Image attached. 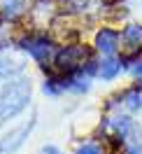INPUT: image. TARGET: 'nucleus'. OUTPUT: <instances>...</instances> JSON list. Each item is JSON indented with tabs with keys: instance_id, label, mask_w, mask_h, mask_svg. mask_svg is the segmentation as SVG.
<instances>
[{
	"instance_id": "obj_7",
	"label": "nucleus",
	"mask_w": 142,
	"mask_h": 154,
	"mask_svg": "<svg viewBox=\"0 0 142 154\" xmlns=\"http://www.w3.org/2000/svg\"><path fill=\"white\" fill-rule=\"evenodd\" d=\"M121 51L123 54H142V23L131 21L121 28Z\"/></svg>"
},
{
	"instance_id": "obj_1",
	"label": "nucleus",
	"mask_w": 142,
	"mask_h": 154,
	"mask_svg": "<svg viewBox=\"0 0 142 154\" xmlns=\"http://www.w3.org/2000/svg\"><path fill=\"white\" fill-rule=\"evenodd\" d=\"M30 94H33L30 77L17 75L7 79L0 89V122H7L21 115L30 103Z\"/></svg>"
},
{
	"instance_id": "obj_6",
	"label": "nucleus",
	"mask_w": 142,
	"mask_h": 154,
	"mask_svg": "<svg viewBox=\"0 0 142 154\" xmlns=\"http://www.w3.org/2000/svg\"><path fill=\"white\" fill-rule=\"evenodd\" d=\"M93 49L103 56H116V51L121 49V30L112 28V26L98 28L93 35Z\"/></svg>"
},
{
	"instance_id": "obj_4",
	"label": "nucleus",
	"mask_w": 142,
	"mask_h": 154,
	"mask_svg": "<svg viewBox=\"0 0 142 154\" xmlns=\"http://www.w3.org/2000/svg\"><path fill=\"white\" fill-rule=\"evenodd\" d=\"M126 107L128 115H142V79L140 82H133L128 89H123L121 94H116L114 98H110V112H116Z\"/></svg>"
},
{
	"instance_id": "obj_2",
	"label": "nucleus",
	"mask_w": 142,
	"mask_h": 154,
	"mask_svg": "<svg viewBox=\"0 0 142 154\" xmlns=\"http://www.w3.org/2000/svg\"><path fill=\"white\" fill-rule=\"evenodd\" d=\"M19 49H23L38 66L47 68L49 63H54V56H56V42L51 35L47 33H40V30H33V33H26L23 38L19 40Z\"/></svg>"
},
{
	"instance_id": "obj_3",
	"label": "nucleus",
	"mask_w": 142,
	"mask_h": 154,
	"mask_svg": "<svg viewBox=\"0 0 142 154\" xmlns=\"http://www.w3.org/2000/svg\"><path fill=\"white\" fill-rule=\"evenodd\" d=\"M93 58V51L86 47V45H63V47L56 49V56H54V70L61 72V75H72L77 70L89 63Z\"/></svg>"
},
{
	"instance_id": "obj_11",
	"label": "nucleus",
	"mask_w": 142,
	"mask_h": 154,
	"mask_svg": "<svg viewBox=\"0 0 142 154\" xmlns=\"http://www.w3.org/2000/svg\"><path fill=\"white\" fill-rule=\"evenodd\" d=\"M75 154H110V149L103 140H84L77 145Z\"/></svg>"
},
{
	"instance_id": "obj_13",
	"label": "nucleus",
	"mask_w": 142,
	"mask_h": 154,
	"mask_svg": "<svg viewBox=\"0 0 142 154\" xmlns=\"http://www.w3.org/2000/svg\"><path fill=\"white\" fill-rule=\"evenodd\" d=\"M93 5V0H61V7L68 14H84Z\"/></svg>"
},
{
	"instance_id": "obj_8",
	"label": "nucleus",
	"mask_w": 142,
	"mask_h": 154,
	"mask_svg": "<svg viewBox=\"0 0 142 154\" xmlns=\"http://www.w3.org/2000/svg\"><path fill=\"white\" fill-rule=\"evenodd\" d=\"M123 72V63L121 56H103L98 61V79L103 82H114L119 79Z\"/></svg>"
},
{
	"instance_id": "obj_9",
	"label": "nucleus",
	"mask_w": 142,
	"mask_h": 154,
	"mask_svg": "<svg viewBox=\"0 0 142 154\" xmlns=\"http://www.w3.org/2000/svg\"><path fill=\"white\" fill-rule=\"evenodd\" d=\"M26 12H28V2H26V0H2L0 17H2L5 23H14V21H19Z\"/></svg>"
},
{
	"instance_id": "obj_10",
	"label": "nucleus",
	"mask_w": 142,
	"mask_h": 154,
	"mask_svg": "<svg viewBox=\"0 0 142 154\" xmlns=\"http://www.w3.org/2000/svg\"><path fill=\"white\" fill-rule=\"evenodd\" d=\"M42 91H44L47 96H51V98H58V96H63V94H68L65 91V75H61L56 70L47 72L44 84H42Z\"/></svg>"
},
{
	"instance_id": "obj_14",
	"label": "nucleus",
	"mask_w": 142,
	"mask_h": 154,
	"mask_svg": "<svg viewBox=\"0 0 142 154\" xmlns=\"http://www.w3.org/2000/svg\"><path fill=\"white\" fill-rule=\"evenodd\" d=\"M40 154H63V152L58 149L56 145H44V147L40 149Z\"/></svg>"
},
{
	"instance_id": "obj_5",
	"label": "nucleus",
	"mask_w": 142,
	"mask_h": 154,
	"mask_svg": "<svg viewBox=\"0 0 142 154\" xmlns=\"http://www.w3.org/2000/svg\"><path fill=\"white\" fill-rule=\"evenodd\" d=\"M33 128H35V117H30L28 122L14 126V128H10L5 135H0V154H14V152H19L21 147L26 145L28 135L33 133Z\"/></svg>"
},
{
	"instance_id": "obj_12",
	"label": "nucleus",
	"mask_w": 142,
	"mask_h": 154,
	"mask_svg": "<svg viewBox=\"0 0 142 154\" xmlns=\"http://www.w3.org/2000/svg\"><path fill=\"white\" fill-rule=\"evenodd\" d=\"M21 75V63L12 61V58L0 56V79H12V77Z\"/></svg>"
}]
</instances>
